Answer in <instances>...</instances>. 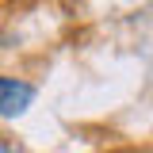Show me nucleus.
Masks as SVG:
<instances>
[{
	"label": "nucleus",
	"instance_id": "nucleus-1",
	"mask_svg": "<svg viewBox=\"0 0 153 153\" xmlns=\"http://www.w3.org/2000/svg\"><path fill=\"white\" fill-rule=\"evenodd\" d=\"M35 100V88L16 76H0V115H19L27 111V103Z\"/></svg>",
	"mask_w": 153,
	"mask_h": 153
}]
</instances>
